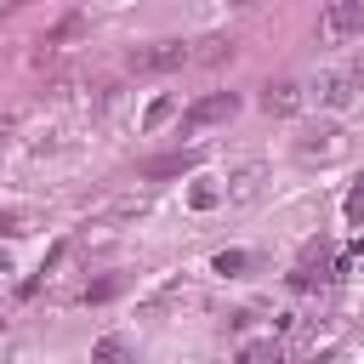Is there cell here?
I'll return each mask as SVG.
<instances>
[{"label":"cell","instance_id":"obj_8","mask_svg":"<svg viewBox=\"0 0 364 364\" xmlns=\"http://www.w3.org/2000/svg\"><path fill=\"white\" fill-rule=\"evenodd\" d=\"M91 364H136V353H131V341H125V336H97Z\"/></svg>","mask_w":364,"mask_h":364},{"label":"cell","instance_id":"obj_6","mask_svg":"<svg viewBox=\"0 0 364 364\" xmlns=\"http://www.w3.org/2000/svg\"><path fill=\"white\" fill-rule=\"evenodd\" d=\"M341 148H347V136H341L336 125H324V131H307V136L296 142V154H301V159H336Z\"/></svg>","mask_w":364,"mask_h":364},{"label":"cell","instance_id":"obj_11","mask_svg":"<svg viewBox=\"0 0 364 364\" xmlns=\"http://www.w3.org/2000/svg\"><path fill=\"white\" fill-rule=\"evenodd\" d=\"M119 290H125V279L114 273V279H97V284H85V296H80V301H108V296H119Z\"/></svg>","mask_w":364,"mask_h":364},{"label":"cell","instance_id":"obj_7","mask_svg":"<svg viewBox=\"0 0 364 364\" xmlns=\"http://www.w3.org/2000/svg\"><path fill=\"white\" fill-rule=\"evenodd\" d=\"M301 102H307V91H301L296 80H279V85H267V91H262V108H267V114H279V119H284V114H296Z\"/></svg>","mask_w":364,"mask_h":364},{"label":"cell","instance_id":"obj_13","mask_svg":"<svg viewBox=\"0 0 364 364\" xmlns=\"http://www.w3.org/2000/svg\"><path fill=\"white\" fill-rule=\"evenodd\" d=\"M239 267H250L245 250H222V256H216V273H239Z\"/></svg>","mask_w":364,"mask_h":364},{"label":"cell","instance_id":"obj_4","mask_svg":"<svg viewBox=\"0 0 364 364\" xmlns=\"http://www.w3.org/2000/svg\"><path fill=\"white\" fill-rule=\"evenodd\" d=\"M301 91H307L318 108H347V102L358 97V91L347 85V74H341V68H324V74H313V85H301Z\"/></svg>","mask_w":364,"mask_h":364},{"label":"cell","instance_id":"obj_12","mask_svg":"<svg viewBox=\"0 0 364 364\" xmlns=\"http://www.w3.org/2000/svg\"><path fill=\"white\" fill-rule=\"evenodd\" d=\"M239 364H279V347H273V341H250V347L239 353Z\"/></svg>","mask_w":364,"mask_h":364},{"label":"cell","instance_id":"obj_18","mask_svg":"<svg viewBox=\"0 0 364 364\" xmlns=\"http://www.w3.org/2000/svg\"><path fill=\"white\" fill-rule=\"evenodd\" d=\"M228 6H256V0H228Z\"/></svg>","mask_w":364,"mask_h":364},{"label":"cell","instance_id":"obj_3","mask_svg":"<svg viewBox=\"0 0 364 364\" xmlns=\"http://www.w3.org/2000/svg\"><path fill=\"white\" fill-rule=\"evenodd\" d=\"M233 114H239V97L233 91H210V97H199V102L182 108V131H210V125H222Z\"/></svg>","mask_w":364,"mask_h":364},{"label":"cell","instance_id":"obj_10","mask_svg":"<svg viewBox=\"0 0 364 364\" xmlns=\"http://www.w3.org/2000/svg\"><path fill=\"white\" fill-rule=\"evenodd\" d=\"M188 165H199V154H171V159L148 165V176H176V171H188Z\"/></svg>","mask_w":364,"mask_h":364},{"label":"cell","instance_id":"obj_1","mask_svg":"<svg viewBox=\"0 0 364 364\" xmlns=\"http://www.w3.org/2000/svg\"><path fill=\"white\" fill-rule=\"evenodd\" d=\"M364 34V0H324L318 11V46H347Z\"/></svg>","mask_w":364,"mask_h":364},{"label":"cell","instance_id":"obj_14","mask_svg":"<svg viewBox=\"0 0 364 364\" xmlns=\"http://www.w3.org/2000/svg\"><path fill=\"white\" fill-rule=\"evenodd\" d=\"M341 74H347V85H353V91H364V51H358V57H347V63H341Z\"/></svg>","mask_w":364,"mask_h":364},{"label":"cell","instance_id":"obj_9","mask_svg":"<svg viewBox=\"0 0 364 364\" xmlns=\"http://www.w3.org/2000/svg\"><path fill=\"white\" fill-rule=\"evenodd\" d=\"M222 57H233V40H222V34H210V40L193 46V63H222Z\"/></svg>","mask_w":364,"mask_h":364},{"label":"cell","instance_id":"obj_2","mask_svg":"<svg viewBox=\"0 0 364 364\" xmlns=\"http://www.w3.org/2000/svg\"><path fill=\"white\" fill-rule=\"evenodd\" d=\"M182 63H193V46L188 40H154V46H136L131 51V68L136 74H171Z\"/></svg>","mask_w":364,"mask_h":364},{"label":"cell","instance_id":"obj_15","mask_svg":"<svg viewBox=\"0 0 364 364\" xmlns=\"http://www.w3.org/2000/svg\"><path fill=\"white\" fill-rule=\"evenodd\" d=\"M171 108H176V102H171V97H159V102L148 108V125H165V119H171Z\"/></svg>","mask_w":364,"mask_h":364},{"label":"cell","instance_id":"obj_16","mask_svg":"<svg viewBox=\"0 0 364 364\" xmlns=\"http://www.w3.org/2000/svg\"><path fill=\"white\" fill-rule=\"evenodd\" d=\"M347 210H353V216H364V182L353 188V199H347Z\"/></svg>","mask_w":364,"mask_h":364},{"label":"cell","instance_id":"obj_17","mask_svg":"<svg viewBox=\"0 0 364 364\" xmlns=\"http://www.w3.org/2000/svg\"><path fill=\"white\" fill-rule=\"evenodd\" d=\"M6 267H11V262H6V250H0V273H6Z\"/></svg>","mask_w":364,"mask_h":364},{"label":"cell","instance_id":"obj_5","mask_svg":"<svg viewBox=\"0 0 364 364\" xmlns=\"http://www.w3.org/2000/svg\"><path fill=\"white\" fill-rule=\"evenodd\" d=\"M262 182H267V165H256V159H250V165L228 171V182H222L216 193H222L228 205H245V199H256V193H262Z\"/></svg>","mask_w":364,"mask_h":364}]
</instances>
